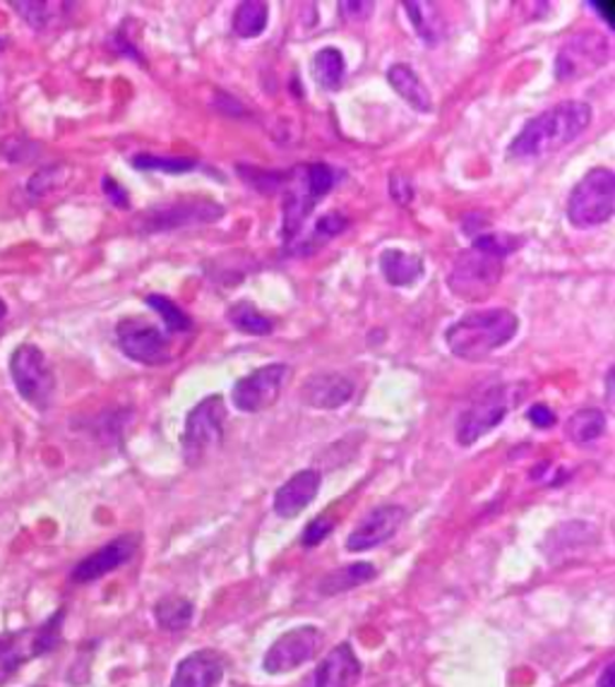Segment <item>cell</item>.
I'll return each instance as SVG.
<instances>
[{
  "label": "cell",
  "instance_id": "cell-1",
  "mask_svg": "<svg viewBox=\"0 0 615 687\" xmlns=\"http://www.w3.org/2000/svg\"><path fill=\"white\" fill-rule=\"evenodd\" d=\"M592 124V106L584 101H560L539 116L529 118L512 140L507 157L512 161L541 159L565 150Z\"/></svg>",
  "mask_w": 615,
  "mask_h": 687
},
{
  "label": "cell",
  "instance_id": "cell-2",
  "mask_svg": "<svg viewBox=\"0 0 615 687\" xmlns=\"http://www.w3.org/2000/svg\"><path fill=\"white\" fill-rule=\"evenodd\" d=\"M519 330V318L507 308H484L454 320L445 332L450 352L462 361H484L507 346Z\"/></svg>",
  "mask_w": 615,
  "mask_h": 687
},
{
  "label": "cell",
  "instance_id": "cell-3",
  "mask_svg": "<svg viewBox=\"0 0 615 687\" xmlns=\"http://www.w3.org/2000/svg\"><path fill=\"white\" fill-rule=\"evenodd\" d=\"M63 618L65 609H58L42 625L0 635V685L15 676V673L24 664H30L32 658H39L56 650L61 642Z\"/></svg>",
  "mask_w": 615,
  "mask_h": 687
},
{
  "label": "cell",
  "instance_id": "cell-4",
  "mask_svg": "<svg viewBox=\"0 0 615 687\" xmlns=\"http://www.w3.org/2000/svg\"><path fill=\"white\" fill-rule=\"evenodd\" d=\"M615 212V173L592 169L572 187L568 197V219L574 228H594L606 224Z\"/></svg>",
  "mask_w": 615,
  "mask_h": 687
},
{
  "label": "cell",
  "instance_id": "cell-5",
  "mask_svg": "<svg viewBox=\"0 0 615 687\" xmlns=\"http://www.w3.org/2000/svg\"><path fill=\"white\" fill-rule=\"evenodd\" d=\"M226 404L222 395H209L188 414L183 428V460L185 464H199L205 457L217 450L224 440Z\"/></svg>",
  "mask_w": 615,
  "mask_h": 687
},
{
  "label": "cell",
  "instance_id": "cell-6",
  "mask_svg": "<svg viewBox=\"0 0 615 687\" xmlns=\"http://www.w3.org/2000/svg\"><path fill=\"white\" fill-rule=\"evenodd\" d=\"M10 377L20 397L36 409H48L56 395V377L42 348L36 344H20L10 356Z\"/></svg>",
  "mask_w": 615,
  "mask_h": 687
},
{
  "label": "cell",
  "instance_id": "cell-7",
  "mask_svg": "<svg viewBox=\"0 0 615 687\" xmlns=\"http://www.w3.org/2000/svg\"><path fill=\"white\" fill-rule=\"evenodd\" d=\"M611 58V44L601 32H580L565 39L555 56V77L560 83L590 77L598 73Z\"/></svg>",
  "mask_w": 615,
  "mask_h": 687
},
{
  "label": "cell",
  "instance_id": "cell-8",
  "mask_svg": "<svg viewBox=\"0 0 615 687\" xmlns=\"http://www.w3.org/2000/svg\"><path fill=\"white\" fill-rule=\"evenodd\" d=\"M503 277V260L481 250H464L452 265L447 277L450 291L464 301H481L498 287Z\"/></svg>",
  "mask_w": 615,
  "mask_h": 687
},
{
  "label": "cell",
  "instance_id": "cell-9",
  "mask_svg": "<svg viewBox=\"0 0 615 687\" xmlns=\"http://www.w3.org/2000/svg\"><path fill=\"white\" fill-rule=\"evenodd\" d=\"M224 217V207L214 200H185L171 202V205L154 207L144 212L138 219V228L142 234H166L185 226H205Z\"/></svg>",
  "mask_w": 615,
  "mask_h": 687
},
{
  "label": "cell",
  "instance_id": "cell-10",
  "mask_svg": "<svg viewBox=\"0 0 615 687\" xmlns=\"http://www.w3.org/2000/svg\"><path fill=\"white\" fill-rule=\"evenodd\" d=\"M512 387L496 385L486 389L457 421V442L462 448H470L476 440L488 436L493 428H498L507 411L512 407Z\"/></svg>",
  "mask_w": 615,
  "mask_h": 687
},
{
  "label": "cell",
  "instance_id": "cell-11",
  "mask_svg": "<svg viewBox=\"0 0 615 687\" xmlns=\"http://www.w3.org/2000/svg\"><path fill=\"white\" fill-rule=\"evenodd\" d=\"M118 348L142 366H164L173 358L166 334L142 318H123L116 325Z\"/></svg>",
  "mask_w": 615,
  "mask_h": 687
},
{
  "label": "cell",
  "instance_id": "cell-12",
  "mask_svg": "<svg viewBox=\"0 0 615 687\" xmlns=\"http://www.w3.org/2000/svg\"><path fill=\"white\" fill-rule=\"evenodd\" d=\"M289 375L291 371L284 363H270V366H262L240 377L231 389L234 407L244 414H260L274 407Z\"/></svg>",
  "mask_w": 615,
  "mask_h": 687
},
{
  "label": "cell",
  "instance_id": "cell-13",
  "mask_svg": "<svg viewBox=\"0 0 615 687\" xmlns=\"http://www.w3.org/2000/svg\"><path fill=\"white\" fill-rule=\"evenodd\" d=\"M320 646H323V632L317 627L313 625L293 627L270 646V652L265 654L262 668L267 673H272V676H282V673L296 670L303 664L313 662Z\"/></svg>",
  "mask_w": 615,
  "mask_h": 687
},
{
  "label": "cell",
  "instance_id": "cell-14",
  "mask_svg": "<svg viewBox=\"0 0 615 687\" xmlns=\"http://www.w3.org/2000/svg\"><path fill=\"white\" fill-rule=\"evenodd\" d=\"M407 512L402 505H382L356 524V529L346 538V550L352 554H364V550H373L382 546L402 527Z\"/></svg>",
  "mask_w": 615,
  "mask_h": 687
},
{
  "label": "cell",
  "instance_id": "cell-15",
  "mask_svg": "<svg viewBox=\"0 0 615 687\" xmlns=\"http://www.w3.org/2000/svg\"><path fill=\"white\" fill-rule=\"evenodd\" d=\"M136 554H138V536H130V534L118 536L111 544H106L104 548L95 550V554L87 556L85 560H79L75 565V570L71 572V579L75 584L97 582V579L111 575L118 568H123V565L130 562Z\"/></svg>",
  "mask_w": 615,
  "mask_h": 687
},
{
  "label": "cell",
  "instance_id": "cell-16",
  "mask_svg": "<svg viewBox=\"0 0 615 687\" xmlns=\"http://www.w3.org/2000/svg\"><path fill=\"white\" fill-rule=\"evenodd\" d=\"M320 483H323V476H320V471L315 469H303L299 474H293L284 486H279V491L274 493L277 515L284 519L299 517L301 512L317 497Z\"/></svg>",
  "mask_w": 615,
  "mask_h": 687
},
{
  "label": "cell",
  "instance_id": "cell-17",
  "mask_svg": "<svg viewBox=\"0 0 615 687\" xmlns=\"http://www.w3.org/2000/svg\"><path fill=\"white\" fill-rule=\"evenodd\" d=\"M354 383L339 373H320L313 375L301 389V397L313 409L332 411L344 407L354 397Z\"/></svg>",
  "mask_w": 615,
  "mask_h": 687
},
{
  "label": "cell",
  "instance_id": "cell-18",
  "mask_svg": "<svg viewBox=\"0 0 615 687\" xmlns=\"http://www.w3.org/2000/svg\"><path fill=\"white\" fill-rule=\"evenodd\" d=\"M224 662L217 652L199 650L185 656L173 673L171 687H219Z\"/></svg>",
  "mask_w": 615,
  "mask_h": 687
},
{
  "label": "cell",
  "instance_id": "cell-19",
  "mask_svg": "<svg viewBox=\"0 0 615 687\" xmlns=\"http://www.w3.org/2000/svg\"><path fill=\"white\" fill-rule=\"evenodd\" d=\"M360 678V662L349 644H337L315 670V687H354Z\"/></svg>",
  "mask_w": 615,
  "mask_h": 687
},
{
  "label": "cell",
  "instance_id": "cell-20",
  "mask_svg": "<svg viewBox=\"0 0 615 687\" xmlns=\"http://www.w3.org/2000/svg\"><path fill=\"white\" fill-rule=\"evenodd\" d=\"M380 272L390 287H411L423 277L425 267L419 255L399 248H385L380 253Z\"/></svg>",
  "mask_w": 615,
  "mask_h": 687
},
{
  "label": "cell",
  "instance_id": "cell-21",
  "mask_svg": "<svg viewBox=\"0 0 615 687\" xmlns=\"http://www.w3.org/2000/svg\"><path fill=\"white\" fill-rule=\"evenodd\" d=\"M387 83H390L399 97L409 101L417 111H421V114L433 111L431 92L425 89V85L421 83V77L413 73L411 65H407V63L390 65V71H387Z\"/></svg>",
  "mask_w": 615,
  "mask_h": 687
},
{
  "label": "cell",
  "instance_id": "cell-22",
  "mask_svg": "<svg viewBox=\"0 0 615 687\" xmlns=\"http://www.w3.org/2000/svg\"><path fill=\"white\" fill-rule=\"evenodd\" d=\"M376 575H378L376 565H370V562L346 565V568H339V570L330 572L327 577H323V582L317 584V594L320 597L344 594V591H352L356 587H364V584L373 582Z\"/></svg>",
  "mask_w": 615,
  "mask_h": 687
},
{
  "label": "cell",
  "instance_id": "cell-23",
  "mask_svg": "<svg viewBox=\"0 0 615 687\" xmlns=\"http://www.w3.org/2000/svg\"><path fill=\"white\" fill-rule=\"evenodd\" d=\"M315 210V200L305 193V187L291 185V191L284 197V224H282V238L284 244H293V238L301 234L303 222L311 217V212Z\"/></svg>",
  "mask_w": 615,
  "mask_h": 687
},
{
  "label": "cell",
  "instance_id": "cell-24",
  "mask_svg": "<svg viewBox=\"0 0 615 687\" xmlns=\"http://www.w3.org/2000/svg\"><path fill=\"white\" fill-rule=\"evenodd\" d=\"M10 8L15 10L26 24H32L36 32H46L53 24H58L68 18V10L73 6L71 3H36V0H32V3H22V0H12Z\"/></svg>",
  "mask_w": 615,
  "mask_h": 687
},
{
  "label": "cell",
  "instance_id": "cell-25",
  "mask_svg": "<svg viewBox=\"0 0 615 687\" xmlns=\"http://www.w3.org/2000/svg\"><path fill=\"white\" fill-rule=\"evenodd\" d=\"M402 8L407 10V18L413 24V30H417L421 42H440V36H443V12H440L435 3H413V0H407Z\"/></svg>",
  "mask_w": 615,
  "mask_h": 687
},
{
  "label": "cell",
  "instance_id": "cell-26",
  "mask_svg": "<svg viewBox=\"0 0 615 687\" xmlns=\"http://www.w3.org/2000/svg\"><path fill=\"white\" fill-rule=\"evenodd\" d=\"M313 75L317 85L327 92H337L344 85L346 77V61L337 46H325L315 53L313 58Z\"/></svg>",
  "mask_w": 615,
  "mask_h": 687
},
{
  "label": "cell",
  "instance_id": "cell-27",
  "mask_svg": "<svg viewBox=\"0 0 615 687\" xmlns=\"http://www.w3.org/2000/svg\"><path fill=\"white\" fill-rule=\"evenodd\" d=\"M226 320H229V325L236 328L238 332L252 336H265L274 330V322L265 313H260L256 303H250L248 299H240L226 308Z\"/></svg>",
  "mask_w": 615,
  "mask_h": 687
},
{
  "label": "cell",
  "instance_id": "cell-28",
  "mask_svg": "<svg viewBox=\"0 0 615 687\" xmlns=\"http://www.w3.org/2000/svg\"><path fill=\"white\" fill-rule=\"evenodd\" d=\"M606 433V416L598 409L574 411L565 423V436L574 444H590Z\"/></svg>",
  "mask_w": 615,
  "mask_h": 687
},
{
  "label": "cell",
  "instance_id": "cell-29",
  "mask_svg": "<svg viewBox=\"0 0 615 687\" xmlns=\"http://www.w3.org/2000/svg\"><path fill=\"white\" fill-rule=\"evenodd\" d=\"M267 22H270V8L262 0H246L236 8L234 32L240 39H256L267 30Z\"/></svg>",
  "mask_w": 615,
  "mask_h": 687
},
{
  "label": "cell",
  "instance_id": "cell-30",
  "mask_svg": "<svg viewBox=\"0 0 615 687\" xmlns=\"http://www.w3.org/2000/svg\"><path fill=\"white\" fill-rule=\"evenodd\" d=\"M193 615H195V605L183 597L162 599L154 609L157 623L169 632H181L188 627L193 623Z\"/></svg>",
  "mask_w": 615,
  "mask_h": 687
},
{
  "label": "cell",
  "instance_id": "cell-31",
  "mask_svg": "<svg viewBox=\"0 0 615 687\" xmlns=\"http://www.w3.org/2000/svg\"><path fill=\"white\" fill-rule=\"evenodd\" d=\"M130 164L140 171H162L171 173V176H181V173H191L197 169L195 159H183V157H157V154H136L130 159Z\"/></svg>",
  "mask_w": 615,
  "mask_h": 687
},
{
  "label": "cell",
  "instance_id": "cell-32",
  "mask_svg": "<svg viewBox=\"0 0 615 687\" xmlns=\"http://www.w3.org/2000/svg\"><path fill=\"white\" fill-rule=\"evenodd\" d=\"M147 305L152 308L154 313H159V318L164 320V325L171 332H191L193 330V320L188 313L181 311L179 303H173L169 296L162 293H152L147 296Z\"/></svg>",
  "mask_w": 615,
  "mask_h": 687
},
{
  "label": "cell",
  "instance_id": "cell-33",
  "mask_svg": "<svg viewBox=\"0 0 615 687\" xmlns=\"http://www.w3.org/2000/svg\"><path fill=\"white\" fill-rule=\"evenodd\" d=\"M334 183H337V173H334L332 167L327 164H311L301 169V185L315 202L320 197H325L334 187Z\"/></svg>",
  "mask_w": 615,
  "mask_h": 687
},
{
  "label": "cell",
  "instance_id": "cell-34",
  "mask_svg": "<svg viewBox=\"0 0 615 687\" xmlns=\"http://www.w3.org/2000/svg\"><path fill=\"white\" fill-rule=\"evenodd\" d=\"M521 246V238L519 236H512V234H505V232H493V234H481L474 238V250H481L486 255H493V258L498 260H505L507 255H512L515 250H519Z\"/></svg>",
  "mask_w": 615,
  "mask_h": 687
},
{
  "label": "cell",
  "instance_id": "cell-35",
  "mask_svg": "<svg viewBox=\"0 0 615 687\" xmlns=\"http://www.w3.org/2000/svg\"><path fill=\"white\" fill-rule=\"evenodd\" d=\"M68 179V169H65L63 164H53V167H46V169H39L34 176L26 181V193L34 195V197H42L51 191H56L58 185H63V181Z\"/></svg>",
  "mask_w": 615,
  "mask_h": 687
},
{
  "label": "cell",
  "instance_id": "cell-36",
  "mask_svg": "<svg viewBox=\"0 0 615 687\" xmlns=\"http://www.w3.org/2000/svg\"><path fill=\"white\" fill-rule=\"evenodd\" d=\"M238 173H240V179L250 183L252 187H258V191H262V193L279 191V187L284 185V179H287V173H277V171L270 173V171H260L256 167H246V164L238 167Z\"/></svg>",
  "mask_w": 615,
  "mask_h": 687
},
{
  "label": "cell",
  "instance_id": "cell-37",
  "mask_svg": "<svg viewBox=\"0 0 615 687\" xmlns=\"http://www.w3.org/2000/svg\"><path fill=\"white\" fill-rule=\"evenodd\" d=\"M346 228V219L342 217L339 212H327L325 217H320L317 224H315V234H313V244H317V240H327L339 236Z\"/></svg>",
  "mask_w": 615,
  "mask_h": 687
},
{
  "label": "cell",
  "instance_id": "cell-38",
  "mask_svg": "<svg viewBox=\"0 0 615 687\" xmlns=\"http://www.w3.org/2000/svg\"><path fill=\"white\" fill-rule=\"evenodd\" d=\"M334 529V519L330 517H315L308 527L303 529V536H301V544L305 548H315L325 541V538L332 534Z\"/></svg>",
  "mask_w": 615,
  "mask_h": 687
},
{
  "label": "cell",
  "instance_id": "cell-39",
  "mask_svg": "<svg viewBox=\"0 0 615 687\" xmlns=\"http://www.w3.org/2000/svg\"><path fill=\"white\" fill-rule=\"evenodd\" d=\"M527 419H529L531 426L543 428V430H546V428H553L555 421H558L553 409H551V407H546V404H533V407H529Z\"/></svg>",
  "mask_w": 615,
  "mask_h": 687
},
{
  "label": "cell",
  "instance_id": "cell-40",
  "mask_svg": "<svg viewBox=\"0 0 615 687\" xmlns=\"http://www.w3.org/2000/svg\"><path fill=\"white\" fill-rule=\"evenodd\" d=\"M390 195L399 202V205H409V202H411L413 191H411V185L402 176V173H392V176H390Z\"/></svg>",
  "mask_w": 615,
  "mask_h": 687
},
{
  "label": "cell",
  "instance_id": "cell-41",
  "mask_svg": "<svg viewBox=\"0 0 615 687\" xmlns=\"http://www.w3.org/2000/svg\"><path fill=\"white\" fill-rule=\"evenodd\" d=\"M101 187H104V193H106V197H109L116 207H128L130 205V197H128V193L123 191V187H120L111 176H106L104 181H101Z\"/></svg>",
  "mask_w": 615,
  "mask_h": 687
},
{
  "label": "cell",
  "instance_id": "cell-42",
  "mask_svg": "<svg viewBox=\"0 0 615 687\" xmlns=\"http://www.w3.org/2000/svg\"><path fill=\"white\" fill-rule=\"evenodd\" d=\"M339 10L342 15L346 20H366L370 18V10H373V3H339Z\"/></svg>",
  "mask_w": 615,
  "mask_h": 687
},
{
  "label": "cell",
  "instance_id": "cell-43",
  "mask_svg": "<svg viewBox=\"0 0 615 687\" xmlns=\"http://www.w3.org/2000/svg\"><path fill=\"white\" fill-rule=\"evenodd\" d=\"M613 680H615V664H608V666L604 668V673H601V678H598L596 687H615Z\"/></svg>",
  "mask_w": 615,
  "mask_h": 687
},
{
  "label": "cell",
  "instance_id": "cell-44",
  "mask_svg": "<svg viewBox=\"0 0 615 687\" xmlns=\"http://www.w3.org/2000/svg\"><path fill=\"white\" fill-rule=\"evenodd\" d=\"M594 10H598V15L606 20V24H613V3H592Z\"/></svg>",
  "mask_w": 615,
  "mask_h": 687
},
{
  "label": "cell",
  "instance_id": "cell-45",
  "mask_svg": "<svg viewBox=\"0 0 615 687\" xmlns=\"http://www.w3.org/2000/svg\"><path fill=\"white\" fill-rule=\"evenodd\" d=\"M611 385H613V368H611L608 375H606V393H608L606 399H608V401H613V387H611Z\"/></svg>",
  "mask_w": 615,
  "mask_h": 687
},
{
  "label": "cell",
  "instance_id": "cell-46",
  "mask_svg": "<svg viewBox=\"0 0 615 687\" xmlns=\"http://www.w3.org/2000/svg\"><path fill=\"white\" fill-rule=\"evenodd\" d=\"M6 313H8V308H6L3 299H0V320H3V318H6Z\"/></svg>",
  "mask_w": 615,
  "mask_h": 687
},
{
  "label": "cell",
  "instance_id": "cell-47",
  "mask_svg": "<svg viewBox=\"0 0 615 687\" xmlns=\"http://www.w3.org/2000/svg\"><path fill=\"white\" fill-rule=\"evenodd\" d=\"M6 46H8V42H6V39H0V51H3Z\"/></svg>",
  "mask_w": 615,
  "mask_h": 687
}]
</instances>
